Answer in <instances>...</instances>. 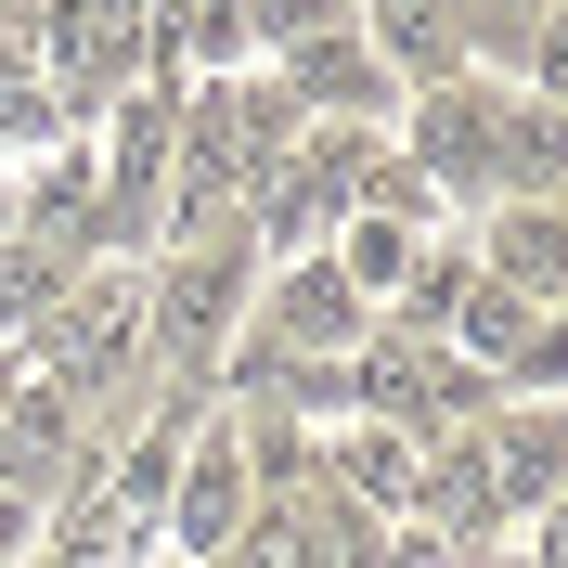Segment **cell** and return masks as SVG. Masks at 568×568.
Here are the masks:
<instances>
[{"label":"cell","mask_w":568,"mask_h":568,"mask_svg":"<svg viewBox=\"0 0 568 568\" xmlns=\"http://www.w3.org/2000/svg\"><path fill=\"white\" fill-rule=\"evenodd\" d=\"M400 155L426 169V194H556V91L439 78L400 104Z\"/></svg>","instance_id":"6da1fadb"},{"label":"cell","mask_w":568,"mask_h":568,"mask_svg":"<svg viewBox=\"0 0 568 568\" xmlns=\"http://www.w3.org/2000/svg\"><path fill=\"white\" fill-rule=\"evenodd\" d=\"M246 311H258V246H246V220H233V233H194V246H155V258H142V375L207 388L220 349L246 336Z\"/></svg>","instance_id":"7a4b0ae2"},{"label":"cell","mask_w":568,"mask_h":568,"mask_svg":"<svg viewBox=\"0 0 568 568\" xmlns=\"http://www.w3.org/2000/svg\"><path fill=\"white\" fill-rule=\"evenodd\" d=\"M13 336H27V375H39V388H65L78 414L116 388V414H130V400H142L130 388V375H142V258H78Z\"/></svg>","instance_id":"3957f363"},{"label":"cell","mask_w":568,"mask_h":568,"mask_svg":"<svg viewBox=\"0 0 568 568\" xmlns=\"http://www.w3.org/2000/svg\"><path fill=\"white\" fill-rule=\"evenodd\" d=\"M246 336H258V349H284V362H349L362 336H375V297H362L323 246H297V258H258Z\"/></svg>","instance_id":"277c9868"},{"label":"cell","mask_w":568,"mask_h":568,"mask_svg":"<svg viewBox=\"0 0 568 568\" xmlns=\"http://www.w3.org/2000/svg\"><path fill=\"white\" fill-rule=\"evenodd\" d=\"M39 65H52V104H116L142 65H155V0H39Z\"/></svg>","instance_id":"5b68a950"},{"label":"cell","mask_w":568,"mask_h":568,"mask_svg":"<svg viewBox=\"0 0 568 568\" xmlns=\"http://www.w3.org/2000/svg\"><path fill=\"white\" fill-rule=\"evenodd\" d=\"M246 504H258V465H246V439H233V414H207L194 439H181V465H169V530H181V556L207 568L220 542H233Z\"/></svg>","instance_id":"8992f818"},{"label":"cell","mask_w":568,"mask_h":568,"mask_svg":"<svg viewBox=\"0 0 568 568\" xmlns=\"http://www.w3.org/2000/svg\"><path fill=\"white\" fill-rule=\"evenodd\" d=\"M272 78L297 91L311 116H349V130H375V116H400V78L375 65V39L336 13V27H311V39H284L272 52Z\"/></svg>","instance_id":"52a82bcc"},{"label":"cell","mask_w":568,"mask_h":568,"mask_svg":"<svg viewBox=\"0 0 568 568\" xmlns=\"http://www.w3.org/2000/svg\"><path fill=\"white\" fill-rule=\"evenodd\" d=\"M478 272L491 284H517V297H556V272H568V220H556V194H491V233H478Z\"/></svg>","instance_id":"ba28073f"},{"label":"cell","mask_w":568,"mask_h":568,"mask_svg":"<svg viewBox=\"0 0 568 568\" xmlns=\"http://www.w3.org/2000/svg\"><path fill=\"white\" fill-rule=\"evenodd\" d=\"M207 568H311V491H258Z\"/></svg>","instance_id":"9c48e42d"},{"label":"cell","mask_w":568,"mask_h":568,"mask_svg":"<svg viewBox=\"0 0 568 568\" xmlns=\"http://www.w3.org/2000/svg\"><path fill=\"white\" fill-rule=\"evenodd\" d=\"M27 556H39V491L0 478V568H27Z\"/></svg>","instance_id":"30bf717a"},{"label":"cell","mask_w":568,"mask_h":568,"mask_svg":"<svg viewBox=\"0 0 568 568\" xmlns=\"http://www.w3.org/2000/svg\"><path fill=\"white\" fill-rule=\"evenodd\" d=\"M0 388H13V375H0Z\"/></svg>","instance_id":"8fae6325"}]
</instances>
